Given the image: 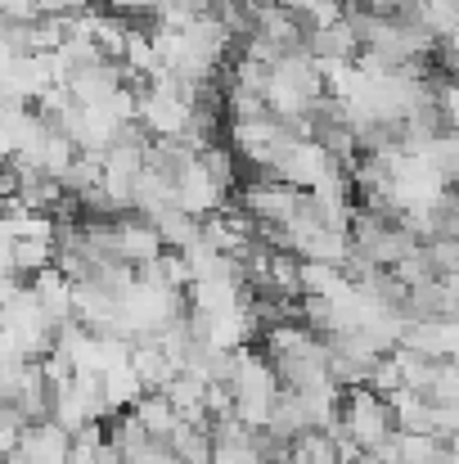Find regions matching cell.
I'll list each match as a JSON object with an SVG mask.
<instances>
[{
  "instance_id": "obj_10",
  "label": "cell",
  "mask_w": 459,
  "mask_h": 464,
  "mask_svg": "<svg viewBox=\"0 0 459 464\" xmlns=\"http://www.w3.org/2000/svg\"><path fill=\"white\" fill-rule=\"evenodd\" d=\"M162 9H185V14H207V9H216V0H162Z\"/></svg>"
},
{
  "instance_id": "obj_9",
  "label": "cell",
  "mask_w": 459,
  "mask_h": 464,
  "mask_svg": "<svg viewBox=\"0 0 459 464\" xmlns=\"http://www.w3.org/2000/svg\"><path fill=\"white\" fill-rule=\"evenodd\" d=\"M100 5H109V9H118L127 18H153V14H162V0H100Z\"/></svg>"
},
{
  "instance_id": "obj_1",
  "label": "cell",
  "mask_w": 459,
  "mask_h": 464,
  "mask_svg": "<svg viewBox=\"0 0 459 464\" xmlns=\"http://www.w3.org/2000/svg\"><path fill=\"white\" fill-rule=\"evenodd\" d=\"M342 424L347 433L360 442V447H383L387 438H397V406L392 397H383L378 388H347V401H342Z\"/></svg>"
},
{
  "instance_id": "obj_4",
  "label": "cell",
  "mask_w": 459,
  "mask_h": 464,
  "mask_svg": "<svg viewBox=\"0 0 459 464\" xmlns=\"http://www.w3.org/2000/svg\"><path fill=\"white\" fill-rule=\"evenodd\" d=\"M459 311V294L446 285V280H428V285H415L410 289V307H406V320H455Z\"/></svg>"
},
{
  "instance_id": "obj_7",
  "label": "cell",
  "mask_w": 459,
  "mask_h": 464,
  "mask_svg": "<svg viewBox=\"0 0 459 464\" xmlns=\"http://www.w3.org/2000/svg\"><path fill=\"white\" fill-rule=\"evenodd\" d=\"M424 14L437 32V41L446 36H459V0H424Z\"/></svg>"
},
{
  "instance_id": "obj_6",
  "label": "cell",
  "mask_w": 459,
  "mask_h": 464,
  "mask_svg": "<svg viewBox=\"0 0 459 464\" xmlns=\"http://www.w3.org/2000/svg\"><path fill=\"white\" fill-rule=\"evenodd\" d=\"M131 411L140 415V424H145L149 433H167V438H171V429L180 424V411H176V401H171L167 392H145Z\"/></svg>"
},
{
  "instance_id": "obj_5",
  "label": "cell",
  "mask_w": 459,
  "mask_h": 464,
  "mask_svg": "<svg viewBox=\"0 0 459 464\" xmlns=\"http://www.w3.org/2000/svg\"><path fill=\"white\" fill-rule=\"evenodd\" d=\"M153 226H158L162 244H167V248H176V253H185L189 244H198V239H203V217H194V212H189V208H180V203H171L167 212H158V217H153Z\"/></svg>"
},
{
  "instance_id": "obj_8",
  "label": "cell",
  "mask_w": 459,
  "mask_h": 464,
  "mask_svg": "<svg viewBox=\"0 0 459 464\" xmlns=\"http://www.w3.org/2000/svg\"><path fill=\"white\" fill-rule=\"evenodd\" d=\"M433 401H437V406H459V361H442Z\"/></svg>"
},
{
  "instance_id": "obj_3",
  "label": "cell",
  "mask_w": 459,
  "mask_h": 464,
  "mask_svg": "<svg viewBox=\"0 0 459 464\" xmlns=\"http://www.w3.org/2000/svg\"><path fill=\"white\" fill-rule=\"evenodd\" d=\"M18 451L27 464H68L72 460V429H63L59 420H41L27 429Z\"/></svg>"
},
{
  "instance_id": "obj_2",
  "label": "cell",
  "mask_w": 459,
  "mask_h": 464,
  "mask_svg": "<svg viewBox=\"0 0 459 464\" xmlns=\"http://www.w3.org/2000/svg\"><path fill=\"white\" fill-rule=\"evenodd\" d=\"M306 131H311V140L315 145H324L329 154L347 158V162H356L360 150H356V113L329 91L324 100H315V109H311V118H306Z\"/></svg>"
}]
</instances>
